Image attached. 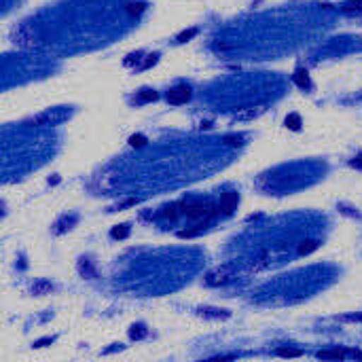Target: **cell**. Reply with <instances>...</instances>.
Masks as SVG:
<instances>
[{"instance_id":"3957f363","label":"cell","mask_w":362,"mask_h":362,"mask_svg":"<svg viewBox=\"0 0 362 362\" xmlns=\"http://www.w3.org/2000/svg\"><path fill=\"white\" fill-rule=\"evenodd\" d=\"M293 81L301 87V89H310V76H308V72H303V70H297L295 72V76H293Z\"/></svg>"},{"instance_id":"8fae6325","label":"cell","mask_w":362,"mask_h":362,"mask_svg":"<svg viewBox=\"0 0 362 362\" xmlns=\"http://www.w3.org/2000/svg\"><path fill=\"white\" fill-rule=\"evenodd\" d=\"M191 36H195V30H189V32H182V34L178 36V42H185V40H189Z\"/></svg>"},{"instance_id":"52a82bcc","label":"cell","mask_w":362,"mask_h":362,"mask_svg":"<svg viewBox=\"0 0 362 362\" xmlns=\"http://www.w3.org/2000/svg\"><path fill=\"white\" fill-rule=\"evenodd\" d=\"M110 235H112L115 240H125V238L129 235V227H127V225H121V227H115Z\"/></svg>"},{"instance_id":"6da1fadb","label":"cell","mask_w":362,"mask_h":362,"mask_svg":"<svg viewBox=\"0 0 362 362\" xmlns=\"http://www.w3.org/2000/svg\"><path fill=\"white\" fill-rule=\"evenodd\" d=\"M189 100H191V87H187V85H180V87H176V89H172L168 93V102L174 104V106L187 104Z\"/></svg>"},{"instance_id":"30bf717a","label":"cell","mask_w":362,"mask_h":362,"mask_svg":"<svg viewBox=\"0 0 362 362\" xmlns=\"http://www.w3.org/2000/svg\"><path fill=\"white\" fill-rule=\"evenodd\" d=\"M316 248H318L316 242H305V244L299 248V252H301V255H308V252H312V250H316Z\"/></svg>"},{"instance_id":"ba28073f","label":"cell","mask_w":362,"mask_h":362,"mask_svg":"<svg viewBox=\"0 0 362 362\" xmlns=\"http://www.w3.org/2000/svg\"><path fill=\"white\" fill-rule=\"evenodd\" d=\"M286 125H288L291 129H299V127H301V117H299V115H288V117H286Z\"/></svg>"},{"instance_id":"7c38bea8","label":"cell","mask_w":362,"mask_h":362,"mask_svg":"<svg viewBox=\"0 0 362 362\" xmlns=\"http://www.w3.org/2000/svg\"><path fill=\"white\" fill-rule=\"evenodd\" d=\"M53 341V337H47V339H38V341H34V348H45V346H49Z\"/></svg>"},{"instance_id":"7a4b0ae2","label":"cell","mask_w":362,"mask_h":362,"mask_svg":"<svg viewBox=\"0 0 362 362\" xmlns=\"http://www.w3.org/2000/svg\"><path fill=\"white\" fill-rule=\"evenodd\" d=\"M238 204H240V195L229 191V193H225V195L221 197L218 208H221V212H223V214H231L233 210H238Z\"/></svg>"},{"instance_id":"9c48e42d","label":"cell","mask_w":362,"mask_h":362,"mask_svg":"<svg viewBox=\"0 0 362 362\" xmlns=\"http://www.w3.org/2000/svg\"><path fill=\"white\" fill-rule=\"evenodd\" d=\"M129 144H132V146H144V144H146V138L140 136V134H138V136H132V138H129Z\"/></svg>"},{"instance_id":"277c9868","label":"cell","mask_w":362,"mask_h":362,"mask_svg":"<svg viewBox=\"0 0 362 362\" xmlns=\"http://www.w3.org/2000/svg\"><path fill=\"white\" fill-rule=\"evenodd\" d=\"M276 354H278V356H282V358H299V356H301V350H291V348H278V350H276Z\"/></svg>"},{"instance_id":"4fadbf2b","label":"cell","mask_w":362,"mask_h":362,"mask_svg":"<svg viewBox=\"0 0 362 362\" xmlns=\"http://www.w3.org/2000/svg\"><path fill=\"white\" fill-rule=\"evenodd\" d=\"M129 335H132V339H140V337H144V335H146V331H136V329H134Z\"/></svg>"},{"instance_id":"5b68a950","label":"cell","mask_w":362,"mask_h":362,"mask_svg":"<svg viewBox=\"0 0 362 362\" xmlns=\"http://www.w3.org/2000/svg\"><path fill=\"white\" fill-rule=\"evenodd\" d=\"M318 356H320V358H335V361H339V358H346L348 354H346L344 350H325V352H320Z\"/></svg>"},{"instance_id":"8992f818","label":"cell","mask_w":362,"mask_h":362,"mask_svg":"<svg viewBox=\"0 0 362 362\" xmlns=\"http://www.w3.org/2000/svg\"><path fill=\"white\" fill-rule=\"evenodd\" d=\"M155 100H157V91L153 89H142L138 93V102H155Z\"/></svg>"}]
</instances>
